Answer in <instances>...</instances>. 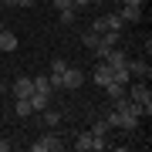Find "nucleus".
<instances>
[{
	"instance_id": "nucleus-1",
	"label": "nucleus",
	"mask_w": 152,
	"mask_h": 152,
	"mask_svg": "<svg viewBox=\"0 0 152 152\" xmlns=\"http://www.w3.org/2000/svg\"><path fill=\"white\" fill-rule=\"evenodd\" d=\"M61 149H64V139L58 129H48L44 135H37V142H31V152H61Z\"/></svg>"
},
{
	"instance_id": "nucleus-2",
	"label": "nucleus",
	"mask_w": 152,
	"mask_h": 152,
	"mask_svg": "<svg viewBox=\"0 0 152 152\" xmlns=\"http://www.w3.org/2000/svg\"><path fill=\"white\" fill-rule=\"evenodd\" d=\"M75 149L78 152H98V149H108V139H98L91 132H81V135L75 139Z\"/></svg>"
},
{
	"instance_id": "nucleus-3",
	"label": "nucleus",
	"mask_w": 152,
	"mask_h": 152,
	"mask_svg": "<svg viewBox=\"0 0 152 152\" xmlns=\"http://www.w3.org/2000/svg\"><path fill=\"white\" fill-rule=\"evenodd\" d=\"M125 98H132V102H139V105H152V88H149V81L129 85V88H125Z\"/></svg>"
},
{
	"instance_id": "nucleus-4",
	"label": "nucleus",
	"mask_w": 152,
	"mask_h": 152,
	"mask_svg": "<svg viewBox=\"0 0 152 152\" xmlns=\"http://www.w3.org/2000/svg\"><path fill=\"white\" fill-rule=\"evenodd\" d=\"M108 125H112V129L135 132V129H139V118H135V115H125V112H112V115H108Z\"/></svg>"
},
{
	"instance_id": "nucleus-5",
	"label": "nucleus",
	"mask_w": 152,
	"mask_h": 152,
	"mask_svg": "<svg viewBox=\"0 0 152 152\" xmlns=\"http://www.w3.org/2000/svg\"><path fill=\"white\" fill-rule=\"evenodd\" d=\"M61 81H64V91H75V88L85 85V71H81V68H64Z\"/></svg>"
},
{
	"instance_id": "nucleus-6",
	"label": "nucleus",
	"mask_w": 152,
	"mask_h": 152,
	"mask_svg": "<svg viewBox=\"0 0 152 152\" xmlns=\"http://www.w3.org/2000/svg\"><path fill=\"white\" fill-rule=\"evenodd\" d=\"M91 81H95L98 88H105L108 81H115V78H112V64H108V61H102V64H95V71H91Z\"/></svg>"
},
{
	"instance_id": "nucleus-7",
	"label": "nucleus",
	"mask_w": 152,
	"mask_h": 152,
	"mask_svg": "<svg viewBox=\"0 0 152 152\" xmlns=\"http://www.w3.org/2000/svg\"><path fill=\"white\" fill-rule=\"evenodd\" d=\"M129 75L135 78V81H149L152 68H149V61H129Z\"/></svg>"
},
{
	"instance_id": "nucleus-8",
	"label": "nucleus",
	"mask_w": 152,
	"mask_h": 152,
	"mask_svg": "<svg viewBox=\"0 0 152 152\" xmlns=\"http://www.w3.org/2000/svg\"><path fill=\"white\" fill-rule=\"evenodd\" d=\"M31 91H34V81H31V78H17V81L10 85V95L14 98H31Z\"/></svg>"
},
{
	"instance_id": "nucleus-9",
	"label": "nucleus",
	"mask_w": 152,
	"mask_h": 152,
	"mask_svg": "<svg viewBox=\"0 0 152 152\" xmlns=\"http://www.w3.org/2000/svg\"><path fill=\"white\" fill-rule=\"evenodd\" d=\"M118 17H122L125 24H139V20H142V7H129V4H122V7H118Z\"/></svg>"
},
{
	"instance_id": "nucleus-10",
	"label": "nucleus",
	"mask_w": 152,
	"mask_h": 152,
	"mask_svg": "<svg viewBox=\"0 0 152 152\" xmlns=\"http://www.w3.org/2000/svg\"><path fill=\"white\" fill-rule=\"evenodd\" d=\"M27 102H31L34 115H37V112H44V108L51 105V95H48V91H31V98H27Z\"/></svg>"
},
{
	"instance_id": "nucleus-11",
	"label": "nucleus",
	"mask_w": 152,
	"mask_h": 152,
	"mask_svg": "<svg viewBox=\"0 0 152 152\" xmlns=\"http://www.w3.org/2000/svg\"><path fill=\"white\" fill-rule=\"evenodd\" d=\"M17 44H20V41H17V34H10V31H0V51H7V54H14V51H17Z\"/></svg>"
},
{
	"instance_id": "nucleus-12",
	"label": "nucleus",
	"mask_w": 152,
	"mask_h": 152,
	"mask_svg": "<svg viewBox=\"0 0 152 152\" xmlns=\"http://www.w3.org/2000/svg\"><path fill=\"white\" fill-rule=\"evenodd\" d=\"M91 135H98V139H108V132H112V125H108V118H95L91 122Z\"/></svg>"
},
{
	"instance_id": "nucleus-13",
	"label": "nucleus",
	"mask_w": 152,
	"mask_h": 152,
	"mask_svg": "<svg viewBox=\"0 0 152 152\" xmlns=\"http://www.w3.org/2000/svg\"><path fill=\"white\" fill-rule=\"evenodd\" d=\"M105 61H108L112 68H122V64H129V54H125L122 48H112V51H108V58H105Z\"/></svg>"
},
{
	"instance_id": "nucleus-14",
	"label": "nucleus",
	"mask_w": 152,
	"mask_h": 152,
	"mask_svg": "<svg viewBox=\"0 0 152 152\" xmlns=\"http://www.w3.org/2000/svg\"><path fill=\"white\" fill-rule=\"evenodd\" d=\"M37 115L44 118V125H48V129H58V125H61V112H54L51 105H48L44 112H37Z\"/></svg>"
},
{
	"instance_id": "nucleus-15",
	"label": "nucleus",
	"mask_w": 152,
	"mask_h": 152,
	"mask_svg": "<svg viewBox=\"0 0 152 152\" xmlns=\"http://www.w3.org/2000/svg\"><path fill=\"white\" fill-rule=\"evenodd\" d=\"M125 88H129V85H118V81H108V85H105V95H108L112 102H118V98H125Z\"/></svg>"
},
{
	"instance_id": "nucleus-16",
	"label": "nucleus",
	"mask_w": 152,
	"mask_h": 152,
	"mask_svg": "<svg viewBox=\"0 0 152 152\" xmlns=\"http://www.w3.org/2000/svg\"><path fill=\"white\" fill-rule=\"evenodd\" d=\"M14 115H20V118H31V115H34V108H31V102H27V98H17Z\"/></svg>"
},
{
	"instance_id": "nucleus-17",
	"label": "nucleus",
	"mask_w": 152,
	"mask_h": 152,
	"mask_svg": "<svg viewBox=\"0 0 152 152\" xmlns=\"http://www.w3.org/2000/svg\"><path fill=\"white\" fill-rule=\"evenodd\" d=\"M122 27H125V20L118 17V10H115V14H105V31H122Z\"/></svg>"
},
{
	"instance_id": "nucleus-18",
	"label": "nucleus",
	"mask_w": 152,
	"mask_h": 152,
	"mask_svg": "<svg viewBox=\"0 0 152 152\" xmlns=\"http://www.w3.org/2000/svg\"><path fill=\"white\" fill-rule=\"evenodd\" d=\"M31 81H34V91H48V95H51V81H48V78H44V75L31 78Z\"/></svg>"
},
{
	"instance_id": "nucleus-19",
	"label": "nucleus",
	"mask_w": 152,
	"mask_h": 152,
	"mask_svg": "<svg viewBox=\"0 0 152 152\" xmlns=\"http://www.w3.org/2000/svg\"><path fill=\"white\" fill-rule=\"evenodd\" d=\"M98 41H102V34H95V31H88V34H81V44H85L88 51H91V48H95Z\"/></svg>"
},
{
	"instance_id": "nucleus-20",
	"label": "nucleus",
	"mask_w": 152,
	"mask_h": 152,
	"mask_svg": "<svg viewBox=\"0 0 152 152\" xmlns=\"http://www.w3.org/2000/svg\"><path fill=\"white\" fill-rule=\"evenodd\" d=\"M61 14V27H71L75 24V10H58Z\"/></svg>"
},
{
	"instance_id": "nucleus-21",
	"label": "nucleus",
	"mask_w": 152,
	"mask_h": 152,
	"mask_svg": "<svg viewBox=\"0 0 152 152\" xmlns=\"http://www.w3.org/2000/svg\"><path fill=\"white\" fill-rule=\"evenodd\" d=\"M64 58H54V61H51V71H54V75H64Z\"/></svg>"
},
{
	"instance_id": "nucleus-22",
	"label": "nucleus",
	"mask_w": 152,
	"mask_h": 152,
	"mask_svg": "<svg viewBox=\"0 0 152 152\" xmlns=\"http://www.w3.org/2000/svg\"><path fill=\"white\" fill-rule=\"evenodd\" d=\"M88 31H95V34H105V17H95V20H91V27H88Z\"/></svg>"
},
{
	"instance_id": "nucleus-23",
	"label": "nucleus",
	"mask_w": 152,
	"mask_h": 152,
	"mask_svg": "<svg viewBox=\"0 0 152 152\" xmlns=\"http://www.w3.org/2000/svg\"><path fill=\"white\" fill-rule=\"evenodd\" d=\"M54 7H58V10H75V7H71V0H54Z\"/></svg>"
},
{
	"instance_id": "nucleus-24",
	"label": "nucleus",
	"mask_w": 152,
	"mask_h": 152,
	"mask_svg": "<svg viewBox=\"0 0 152 152\" xmlns=\"http://www.w3.org/2000/svg\"><path fill=\"white\" fill-rule=\"evenodd\" d=\"M71 7H75V10H81V7H91V0H71Z\"/></svg>"
},
{
	"instance_id": "nucleus-25",
	"label": "nucleus",
	"mask_w": 152,
	"mask_h": 152,
	"mask_svg": "<svg viewBox=\"0 0 152 152\" xmlns=\"http://www.w3.org/2000/svg\"><path fill=\"white\" fill-rule=\"evenodd\" d=\"M37 0H17V7H34Z\"/></svg>"
},
{
	"instance_id": "nucleus-26",
	"label": "nucleus",
	"mask_w": 152,
	"mask_h": 152,
	"mask_svg": "<svg viewBox=\"0 0 152 152\" xmlns=\"http://www.w3.org/2000/svg\"><path fill=\"white\" fill-rule=\"evenodd\" d=\"M7 149H10V142H7V139H0V152H7Z\"/></svg>"
},
{
	"instance_id": "nucleus-27",
	"label": "nucleus",
	"mask_w": 152,
	"mask_h": 152,
	"mask_svg": "<svg viewBox=\"0 0 152 152\" xmlns=\"http://www.w3.org/2000/svg\"><path fill=\"white\" fill-rule=\"evenodd\" d=\"M7 91H10V85H7V81H0V95H7Z\"/></svg>"
},
{
	"instance_id": "nucleus-28",
	"label": "nucleus",
	"mask_w": 152,
	"mask_h": 152,
	"mask_svg": "<svg viewBox=\"0 0 152 152\" xmlns=\"http://www.w3.org/2000/svg\"><path fill=\"white\" fill-rule=\"evenodd\" d=\"M122 4H129V7H142V0H122Z\"/></svg>"
},
{
	"instance_id": "nucleus-29",
	"label": "nucleus",
	"mask_w": 152,
	"mask_h": 152,
	"mask_svg": "<svg viewBox=\"0 0 152 152\" xmlns=\"http://www.w3.org/2000/svg\"><path fill=\"white\" fill-rule=\"evenodd\" d=\"M4 27H7V24H4V17H0V31H4Z\"/></svg>"
},
{
	"instance_id": "nucleus-30",
	"label": "nucleus",
	"mask_w": 152,
	"mask_h": 152,
	"mask_svg": "<svg viewBox=\"0 0 152 152\" xmlns=\"http://www.w3.org/2000/svg\"><path fill=\"white\" fill-rule=\"evenodd\" d=\"M91 4H108V0H91Z\"/></svg>"
}]
</instances>
